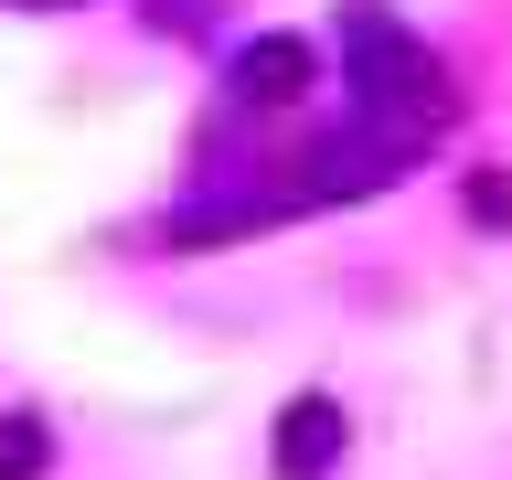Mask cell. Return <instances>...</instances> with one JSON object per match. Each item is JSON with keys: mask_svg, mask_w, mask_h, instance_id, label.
<instances>
[{"mask_svg": "<svg viewBox=\"0 0 512 480\" xmlns=\"http://www.w3.org/2000/svg\"><path fill=\"white\" fill-rule=\"evenodd\" d=\"M342 64H352V107H363V139L406 160L416 139L448 128V75L427 64V43L384 22V11H342Z\"/></svg>", "mask_w": 512, "mask_h": 480, "instance_id": "obj_1", "label": "cell"}, {"mask_svg": "<svg viewBox=\"0 0 512 480\" xmlns=\"http://www.w3.org/2000/svg\"><path fill=\"white\" fill-rule=\"evenodd\" d=\"M342 470V406L331 395H299L278 416V480H331Z\"/></svg>", "mask_w": 512, "mask_h": 480, "instance_id": "obj_2", "label": "cell"}, {"mask_svg": "<svg viewBox=\"0 0 512 480\" xmlns=\"http://www.w3.org/2000/svg\"><path fill=\"white\" fill-rule=\"evenodd\" d=\"M299 86H310V43H299V32H256V43H235V96L288 107Z\"/></svg>", "mask_w": 512, "mask_h": 480, "instance_id": "obj_3", "label": "cell"}, {"mask_svg": "<svg viewBox=\"0 0 512 480\" xmlns=\"http://www.w3.org/2000/svg\"><path fill=\"white\" fill-rule=\"evenodd\" d=\"M43 470H54L43 416H0V480H43Z\"/></svg>", "mask_w": 512, "mask_h": 480, "instance_id": "obj_4", "label": "cell"}, {"mask_svg": "<svg viewBox=\"0 0 512 480\" xmlns=\"http://www.w3.org/2000/svg\"><path fill=\"white\" fill-rule=\"evenodd\" d=\"M470 224H512V182H502V171H480V182H470Z\"/></svg>", "mask_w": 512, "mask_h": 480, "instance_id": "obj_5", "label": "cell"}, {"mask_svg": "<svg viewBox=\"0 0 512 480\" xmlns=\"http://www.w3.org/2000/svg\"><path fill=\"white\" fill-rule=\"evenodd\" d=\"M22 11H64V0H22Z\"/></svg>", "mask_w": 512, "mask_h": 480, "instance_id": "obj_6", "label": "cell"}]
</instances>
